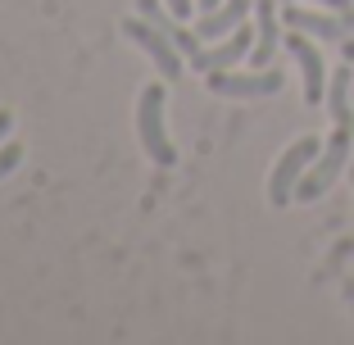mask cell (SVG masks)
Masks as SVG:
<instances>
[{
  "label": "cell",
  "mask_w": 354,
  "mask_h": 345,
  "mask_svg": "<svg viewBox=\"0 0 354 345\" xmlns=\"http://www.w3.org/2000/svg\"><path fill=\"white\" fill-rule=\"evenodd\" d=\"M350 141H354V123H336V132L323 141V155L309 164V173L300 178V187H295V200H318L332 191V182L345 173V164H350Z\"/></svg>",
  "instance_id": "cell-1"
},
{
  "label": "cell",
  "mask_w": 354,
  "mask_h": 345,
  "mask_svg": "<svg viewBox=\"0 0 354 345\" xmlns=\"http://www.w3.org/2000/svg\"><path fill=\"white\" fill-rule=\"evenodd\" d=\"M136 136H141V150H146L159 168L177 164V150H173L168 127H164V82L141 86V100H136Z\"/></svg>",
  "instance_id": "cell-2"
},
{
  "label": "cell",
  "mask_w": 354,
  "mask_h": 345,
  "mask_svg": "<svg viewBox=\"0 0 354 345\" xmlns=\"http://www.w3.org/2000/svg\"><path fill=\"white\" fill-rule=\"evenodd\" d=\"M318 155H323V141H318V136H300V141L277 159V168H272V178H268V200L277 209L286 200H295V187H300V178L309 173V164Z\"/></svg>",
  "instance_id": "cell-3"
},
{
  "label": "cell",
  "mask_w": 354,
  "mask_h": 345,
  "mask_svg": "<svg viewBox=\"0 0 354 345\" xmlns=\"http://www.w3.org/2000/svg\"><path fill=\"white\" fill-rule=\"evenodd\" d=\"M123 32L150 55V59H155V68H159V77H164V82H177V77H182V50L173 46V37H168L164 28H155L150 19H141V14H136V19H123Z\"/></svg>",
  "instance_id": "cell-4"
},
{
  "label": "cell",
  "mask_w": 354,
  "mask_h": 345,
  "mask_svg": "<svg viewBox=\"0 0 354 345\" xmlns=\"http://www.w3.org/2000/svg\"><path fill=\"white\" fill-rule=\"evenodd\" d=\"M286 86V77L277 68H259V73H209V91L214 95H227V100H263V95H277Z\"/></svg>",
  "instance_id": "cell-5"
},
{
  "label": "cell",
  "mask_w": 354,
  "mask_h": 345,
  "mask_svg": "<svg viewBox=\"0 0 354 345\" xmlns=\"http://www.w3.org/2000/svg\"><path fill=\"white\" fill-rule=\"evenodd\" d=\"M250 50H254V28H245V23H241L236 32H227V37H223L218 46H200L196 55H191V68H200V73H223V68H236L241 59H250Z\"/></svg>",
  "instance_id": "cell-6"
},
{
  "label": "cell",
  "mask_w": 354,
  "mask_h": 345,
  "mask_svg": "<svg viewBox=\"0 0 354 345\" xmlns=\"http://www.w3.org/2000/svg\"><path fill=\"white\" fill-rule=\"evenodd\" d=\"M281 19H286V28L295 32H309V37H318V41H345V32L354 28V10L350 14H318V10H300V0H291L286 10H281Z\"/></svg>",
  "instance_id": "cell-7"
},
{
  "label": "cell",
  "mask_w": 354,
  "mask_h": 345,
  "mask_svg": "<svg viewBox=\"0 0 354 345\" xmlns=\"http://www.w3.org/2000/svg\"><path fill=\"white\" fill-rule=\"evenodd\" d=\"M286 50L295 55V64H300V73H304V100H309V105H318V100L327 95V64H323V55H318V46H313L304 32L291 28Z\"/></svg>",
  "instance_id": "cell-8"
},
{
  "label": "cell",
  "mask_w": 354,
  "mask_h": 345,
  "mask_svg": "<svg viewBox=\"0 0 354 345\" xmlns=\"http://www.w3.org/2000/svg\"><path fill=\"white\" fill-rule=\"evenodd\" d=\"M254 10V0H223V5H214V10L200 14L196 32L200 41H218V37H227V32H236L241 23H245V14Z\"/></svg>",
  "instance_id": "cell-9"
},
{
  "label": "cell",
  "mask_w": 354,
  "mask_h": 345,
  "mask_svg": "<svg viewBox=\"0 0 354 345\" xmlns=\"http://www.w3.org/2000/svg\"><path fill=\"white\" fill-rule=\"evenodd\" d=\"M254 14H259V28H254V50H250V68H268L272 55H277V0H254Z\"/></svg>",
  "instance_id": "cell-10"
},
{
  "label": "cell",
  "mask_w": 354,
  "mask_h": 345,
  "mask_svg": "<svg viewBox=\"0 0 354 345\" xmlns=\"http://www.w3.org/2000/svg\"><path fill=\"white\" fill-rule=\"evenodd\" d=\"M19 164H23V146H19V141L0 146V178H10V173H14Z\"/></svg>",
  "instance_id": "cell-11"
},
{
  "label": "cell",
  "mask_w": 354,
  "mask_h": 345,
  "mask_svg": "<svg viewBox=\"0 0 354 345\" xmlns=\"http://www.w3.org/2000/svg\"><path fill=\"white\" fill-rule=\"evenodd\" d=\"M277 5H291V0H277ZM313 5H323V10H336V14H350V10H354L350 0H313Z\"/></svg>",
  "instance_id": "cell-12"
},
{
  "label": "cell",
  "mask_w": 354,
  "mask_h": 345,
  "mask_svg": "<svg viewBox=\"0 0 354 345\" xmlns=\"http://www.w3.org/2000/svg\"><path fill=\"white\" fill-rule=\"evenodd\" d=\"M164 5L177 14V19H191V5H196V0H164Z\"/></svg>",
  "instance_id": "cell-13"
},
{
  "label": "cell",
  "mask_w": 354,
  "mask_h": 345,
  "mask_svg": "<svg viewBox=\"0 0 354 345\" xmlns=\"http://www.w3.org/2000/svg\"><path fill=\"white\" fill-rule=\"evenodd\" d=\"M10 127H14V114H10V109H0V141L10 136Z\"/></svg>",
  "instance_id": "cell-14"
},
{
  "label": "cell",
  "mask_w": 354,
  "mask_h": 345,
  "mask_svg": "<svg viewBox=\"0 0 354 345\" xmlns=\"http://www.w3.org/2000/svg\"><path fill=\"white\" fill-rule=\"evenodd\" d=\"M341 59H345V64H354V41H350V37L341 41Z\"/></svg>",
  "instance_id": "cell-15"
},
{
  "label": "cell",
  "mask_w": 354,
  "mask_h": 345,
  "mask_svg": "<svg viewBox=\"0 0 354 345\" xmlns=\"http://www.w3.org/2000/svg\"><path fill=\"white\" fill-rule=\"evenodd\" d=\"M196 5H200V14H205V10H214V5H223V0H196Z\"/></svg>",
  "instance_id": "cell-16"
},
{
  "label": "cell",
  "mask_w": 354,
  "mask_h": 345,
  "mask_svg": "<svg viewBox=\"0 0 354 345\" xmlns=\"http://www.w3.org/2000/svg\"><path fill=\"white\" fill-rule=\"evenodd\" d=\"M350 178H354V168H350Z\"/></svg>",
  "instance_id": "cell-17"
}]
</instances>
